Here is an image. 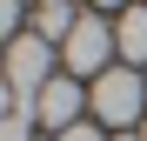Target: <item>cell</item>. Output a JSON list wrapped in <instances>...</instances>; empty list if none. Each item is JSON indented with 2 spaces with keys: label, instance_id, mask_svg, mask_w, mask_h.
I'll return each instance as SVG.
<instances>
[{
  "label": "cell",
  "instance_id": "8",
  "mask_svg": "<svg viewBox=\"0 0 147 141\" xmlns=\"http://www.w3.org/2000/svg\"><path fill=\"white\" fill-rule=\"evenodd\" d=\"M54 141H107V128H100V121H80V128H67V134H54Z\"/></svg>",
  "mask_w": 147,
  "mask_h": 141
},
{
  "label": "cell",
  "instance_id": "10",
  "mask_svg": "<svg viewBox=\"0 0 147 141\" xmlns=\"http://www.w3.org/2000/svg\"><path fill=\"white\" fill-rule=\"evenodd\" d=\"M40 7H60V0H40Z\"/></svg>",
  "mask_w": 147,
  "mask_h": 141
},
{
  "label": "cell",
  "instance_id": "2",
  "mask_svg": "<svg viewBox=\"0 0 147 141\" xmlns=\"http://www.w3.org/2000/svg\"><path fill=\"white\" fill-rule=\"evenodd\" d=\"M47 81H54V47H47L40 34H13V47H7V87H13V108L34 114V101H40Z\"/></svg>",
  "mask_w": 147,
  "mask_h": 141
},
{
  "label": "cell",
  "instance_id": "9",
  "mask_svg": "<svg viewBox=\"0 0 147 141\" xmlns=\"http://www.w3.org/2000/svg\"><path fill=\"white\" fill-rule=\"evenodd\" d=\"M94 7H120V0H94Z\"/></svg>",
  "mask_w": 147,
  "mask_h": 141
},
{
  "label": "cell",
  "instance_id": "12",
  "mask_svg": "<svg viewBox=\"0 0 147 141\" xmlns=\"http://www.w3.org/2000/svg\"><path fill=\"white\" fill-rule=\"evenodd\" d=\"M140 141H147V128H140Z\"/></svg>",
  "mask_w": 147,
  "mask_h": 141
},
{
  "label": "cell",
  "instance_id": "1",
  "mask_svg": "<svg viewBox=\"0 0 147 141\" xmlns=\"http://www.w3.org/2000/svg\"><path fill=\"white\" fill-rule=\"evenodd\" d=\"M87 94H94V121H107V128H134L140 108H147V81H140V67H107ZM140 128H147V121H140Z\"/></svg>",
  "mask_w": 147,
  "mask_h": 141
},
{
  "label": "cell",
  "instance_id": "11",
  "mask_svg": "<svg viewBox=\"0 0 147 141\" xmlns=\"http://www.w3.org/2000/svg\"><path fill=\"white\" fill-rule=\"evenodd\" d=\"M120 141H140V134H120Z\"/></svg>",
  "mask_w": 147,
  "mask_h": 141
},
{
  "label": "cell",
  "instance_id": "7",
  "mask_svg": "<svg viewBox=\"0 0 147 141\" xmlns=\"http://www.w3.org/2000/svg\"><path fill=\"white\" fill-rule=\"evenodd\" d=\"M0 141H34V114H27V108H13L7 121H0Z\"/></svg>",
  "mask_w": 147,
  "mask_h": 141
},
{
  "label": "cell",
  "instance_id": "4",
  "mask_svg": "<svg viewBox=\"0 0 147 141\" xmlns=\"http://www.w3.org/2000/svg\"><path fill=\"white\" fill-rule=\"evenodd\" d=\"M80 108H94V94L74 81V74H54L40 87V101H34V121L47 134H67V128H80Z\"/></svg>",
  "mask_w": 147,
  "mask_h": 141
},
{
  "label": "cell",
  "instance_id": "6",
  "mask_svg": "<svg viewBox=\"0 0 147 141\" xmlns=\"http://www.w3.org/2000/svg\"><path fill=\"white\" fill-rule=\"evenodd\" d=\"M74 27H80V7H67V0H60V7H40V14H34V34H40L47 47H67V40H74Z\"/></svg>",
  "mask_w": 147,
  "mask_h": 141
},
{
  "label": "cell",
  "instance_id": "3",
  "mask_svg": "<svg viewBox=\"0 0 147 141\" xmlns=\"http://www.w3.org/2000/svg\"><path fill=\"white\" fill-rule=\"evenodd\" d=\"M107 54H120L114 27H107L100 14H80V27H74V40L60 47V67H67L74 81H80V74H94V81H100V74H107Z\"/></svg>",
  "mask_w": 147,
  "mask_h": 141
},
{
  "label": "cell",
  "instance_id": "13",
  "mask_svg": "<svg viewBox=\"0 0 147 141\" xmlns=\"http://www.w3.org/2000/svg\"><path fill=\"white\" fill-rule=\"evenodd\" d=\"M47 141H54V134H47Z\"/></svg>",
  "mask_w": 147,
  "mask_h": 141
},
{
  "label": "cell",
  "instance_id": "5",
  "mask_svg": "<svg viewBox=\"0 0 147 141\" xmlns=\"http://www.w3.org/2000/svg\"><path fill=\"white\" fill-rule=\"evenodd\" d=\"M114 40H120V61L127 67H147V7H127L114 20Z\"/></svg>",
  "mask_w": 147,
  "mask_h": 141
}]
</instances>
